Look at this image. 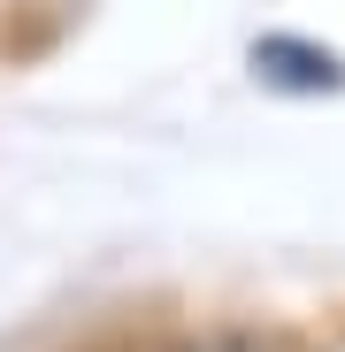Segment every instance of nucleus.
I'll list each match as a JSON object with an SVG mask.
<instances>
[{"label":"nucleus","instance_id":"nucleus-1","mask_svg":"<svg viewBox=\"0 0 345 352\" xmlns=\"http://www.w3.org/2000/svg\"><path fill=\"white\" fill-rule=\"evenodd\" d=\"M253 77L276 85V92H337L345 62L330 46H307V38H261L253 46Z\"/></svg>","mask_w":345,"mask_h":352},{"label":"nucleus","instance_id":"nucleus-2","mask_svg":"<svg viewBox=\"0 0 345 352\" xmlns=\"http://www.w3.org/2000/svg\"><path fill=\"white\" fill-rule=\"evenodd\" d=\"M177 352H292V344L269 337V329H207V337H192V344H177Z\"/></svg>","mask_w":345,"mask_h":352}]
</instances>
